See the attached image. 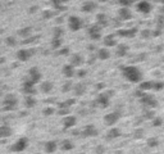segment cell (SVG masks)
<instances>
[{
  "label": "cell",
  "instance_id": "6da1fadb",
  "mask_svg": "<svg viewBox=\"0 0 164 154\" xmlns=\"http://www.w3.org/2000/svg\"><path fill=\"white\" fill-rule=\"evenodd\" d=\"M123 72H124V76L127 77L128 80L133 81V82L140 81L141 79H143V75H141V72L136 67H127V68H124Z\"/></svg>",
  "mask_w": 164,
  "mask_h": 154
},
{
  "label": "cell",
  "instance_id": "7a4b0ae2",
  "mask_svg": "<svg viewBox=\"0 0 164 154\" xmlns=\"http://www.w3.org/2000/svg\"><path fill=\"white\" fill-rule=\"evenodd\" d=\"M68 25H69L71 30L77 31L82 27V21H81V18L76 17V15H72V17H69V19H68Z\"/></svg>",
  "mask_w": 164,
  "mask_h": 154
},
{
  "label": "cell",
  "instance_id": "ffe728a7",
  "mask_svg": "<svg viewBox=\"0 0 164 154\" xmlns=\"http://www.w3.org/2000/svg\"><path fill=\"white\" fill-rule=\"evenodd\" d=\"M126 50H127V48L123 46V45H121V46H119V50H118V53H117V54H119V55H124Z\"/></svg>",
  "mask_w": 164,
  "mask_h": 154
},
{
  "label": "cell",
  "instance_id": "9c48e42d",
  "mask_svg": "<svg viewBox=\"0 0 164 154\" xmlns=\"http://www.w3.org/2000/svg\"><path fill=\"white\" fill-rule=\"evenodd\" d=\"M30 73H31V76H32V82H36V81H39L40 80V72L37 71L36 68H32L31 71H30Z\"/></svg>",
  "mask_w": 164,
  "mask_h": 154
},
{
  "label": "cell",
  "instance_id": "603a6c76",
  "mask_svg": "<svg viewBox=\"0 0 164 154\" xmlns=\"http://www.w3.org/2000/svg\"><path fill=\"white\" fill-rule=\"evenodd\" d=\"M30 31H31V28H26V30H21V32H19V34H21L22 36H28V35H30Z\"/></svg>",
  "mask_w": 164,
  "mask_h": 154
},
{
  "label": "cell",
  "instance_id": "7402d4cb",
  "mask_svg": "<svg viewBox=\"0 0 164 154\" xmlns=\"http://www.w3.org/2000/svg\"><path fill=\"white\" fill-rule=\"evenodd\" d=\"M54 32H55V34H54V36H55V38H59V36L62 35L63 30H62V28H55V30H54Z\"/></svg>",
  "mask_w": 164,
  "mask_h": 154
},
{
  "label": "cell",
  "instance_id": "83f0119b",
  "mask_svg": "<svg viewBox=\"0 0 164 154\" xmlns=\"http://www.w3.org/2000/svg\"><path fill=\"white\" fill-rule=\"evenodd\" d=\"M68 52H69V50H68V49H63V50L61 52V54H67Z\"/></svg>",
  "mask_w": 164,
  "mask_h": 154
},
{
  "label": "cell",
  "instance_id": "7c38bea8",
  "mask_svg": "<svg viewBox=\"0 0 164 154\" xmlns=\"http://www.w3.org/2000/svg\"><path fill=\"white\" fill-rule=\"evenodd\" d=\"M104 44L108 46H113V45H116V40H114L113 36H108V37H105V40H104Z\"/></svg>",
  "mask_w": 164,
  "mask_h": 154
},
{
  "label": "cell",
  "instance_id": "d4e9b609",
  "mask_svg": "<svg viewBox=\"0 0 164 154\" xmlns=\"http://www.w3.org/2000/svg\"><path fill=\"white\" fill-rule=\"evenodd\" d=\"M34 103H35V100L32 98H27V105L28 107H32L34 105Z\"/></svg>",
  "mask_w": 164,
  "mask_h": 154
},
{
  "label": "cell",
  "instance_id": "d6986e66",
  "mask_svg": "<svg viewBox=\"0 0 164 154\" xmlns=\"http://www.w3.org/2000/svg\"><path fill=\"white\" fill-rule=\"evenodd\" d=\"M84 89H85L84 85H77V86H76V92H77L78 95H81L82 92H84Z\"/></svg>",
  "mask_w": 164,
  "mask_h": 154
},
{
  "label": "cell",
  "instance_id": "5b68a950",
  "mask_svg": "<svg viewBox=\"0 0 164 154\" xmlns=\"http://www.w3.org/2000/svg\"><path fill=\"white\" fill-rule=\"evenodd\" d=\"M100 30H101V27L97 26V25L94 26V27H91V28H90V37L94 38V40L100 38Z\"/></svg>",
  "mask_w": 164,
  "mask_h": 154
},
{
  "label": "cell",
  "instance_id": "484cf974",
  "mask_svg": "<svg viewBox=\"0 0 164 154\" xmlns=\"http://www.w3.org/2000/svg\"><path fill=\"white\" fill-rule=\"evenodd\" d=\"M53 15V13H50V10H48V13H44V17H48V18H50Z\"/></svg>",
  "mask_w": 164,
  "mask_h": 154
},
{
  "label": "cell",
  "instance_id": "f1b7e54d",
  "mask_svg": "<svg viewBox=\"0 0 164 154\" xmlns=\"http://www.w3.org/2000/svg\"><path fill=\"white\" fill-rule=\"evenodd\" d=\"M99 2H101V3H105V2H108V0H99Z\"/></svg>",
  "mask_w": 164,
  "mask_h": 154
},
{
  "label": "cell",
  "instance_id": "cb8c5ba5",
  "mask_svg": "<svg viewBox=\"0 0 164 154\" xmlns=\"http://www.w3.org/2000/svg\"><path fill=\"white\" fill-rule=\"evenodd\" d=\"M53 46L54 48H59V46H61V40H59V38H55V40L53 41Z\"/></svg>",
  "mask_w": 164,
  "mask_h": 154
},
{
  "label": "cell",
  "instance_id": "8992f818",
  "mask_svg": "<svg viewBox=\"0 0 164 154\" xmlns=\"http://www.w3.org/2000/svg\"><path fill=\"white\" fill-rule=\"evenodd\" d=\"M136 31H137V28H131V30H121L118 31V34L121 36H126V37H132L136 35Z\"/></svg>",
  "mask_w": 164,
  "mask_h": 154
},
{
  "label": "cell",
  "instance_id": "e0dca14e",
  "mask_svg": "<svg viewBox=\"0 0 164 154\" xmlns=\"http://www.w3.org/2000/svg\"><path fill=\"white\" fill-rule=\"evenodd\" d=\"M74 121H76L74 117H68L67 119H65L64 123H65V126H67V127H69V126H72V125L74 123Z\"/></svg>",
  "mask_w": 164,
  "mask_h": 154
},
{
  "label": "cell",
  "instance_id": "277c9868",
  "mask_svg": "<svg viewBox=\"0 0 164 154\" xmlns=\"http://www.w3.org/2000/svg\"><path fill=\"white\" fill-rule=\"evenodd\" d=\"M137 9L143 13H149L151 10V5L149 4V2H140L137 4Z\"/></svg>",
  "mask_w": 164,
  "mask_h": 154
},
{
  "label": "cell",
  "instance_id": "4316f807",
  "mask_svg": "<svg viewBox=\"0 0 164 154\" xmlns=\"http://www.w3.org/2000/svg\"><path fill=\"white\" fill-rule=\"evenodd\" d=\"M53 148H54V144H53V142H50V144L48 145V149L49 150H53Z\"/></svg>",
  "mask_w": 164,
  "mask_h": 154
},
{
  "label": "cell",
  "instance_id": "4fadbf2b",
  "mask_svg": "<svg viewBox=\"0 0 164 154\" xmlns=\"http://www.w3.org/2000/svg\"><path fill=\"white\" fill-rule=\"evenodd\" d=\"M143 102L146 103V104H149V105H155V104H156V102L154 100V98H153V96H145V98H143Z\"/></svg>",
  "mask_w": 164,
  "mask_h": 154
},
{
  "label": "cell",
  "instance_id": "f546056e",
  "mask_svg": "<svg viewBox=\"0 0 164 154\" xmlns=\"http://www.w3.org/2000/svg\"><path fill=\"white\" fill-rule=\"evenodd\" d=\"M61 2H62V3H65V2H67V0H61Z\"/></svg>",
  "mask_w": 164,
  "mask_h": 154
},
{
  "label": "cell",
  "instance_id": "5bb4252c",
  "mask_svg": "<svg viewBox=\"0 0 164 154\" xmlns=\"http://www.w3.org/2000/svg\"><path fill=\"white\" fill-rule=\"evenodd\" d=\"M64 75L65 76H68V77H71L73 75V68H72V65H65L64 67Z\"/></svg>",
  "mask_w": 164,
  "mask_h": 154
},
{
  "label": "cell",
  "instance_id": "9a60e30c",
  "mask_svg": "<svg viewBox=\"0 0 164 154\" xmlns=\"http://www.w3.org/2000/svg\"><path fill=\"white\" fill-rule=\"evenodd\" d=\"M71 63H72L73 65H77V64H81L82 63V58L80 55H73L72 60H71Z\"/></svg>",
  "mask_w": 164,
  "mask_h": 154
},
{
  "label": "cell",
  "instance_id": "2e32d148",
  "mask_svg": "<svg viewBox=\"0 0 164 154\" xmlns=\"http://www.w3.org/2000/svg\"><path fill=\"white\" fill-rule=\"evenodd\" d=\"M141 89L143 90H147V89H151V87H154V84L153 82H144V84H141Z\"/></svg>",
  "mask_w": 164,
  "mask_h": 154
},
{
  "label": "cell",
  "instance_id": "52a82bcc",
  "mask_svg": "<svg viewBox=\"0 0 164 154\" xmlns=\"http://www.w3.org/2000/svg\"><path fill=\"white\" fill-rule=\"evenodd\" d=\"M17 55H18V58H19L21 60H27V59H28V58L32 55V53H31L30 50H19Z\"/></svg>",
  "mask_w": 164,
  "mask_h": 154
},
{
  "label": "cell",
  "instance_id": "ac0fdd59",
  "mask_svg": "<svg viewBox=\"0 0 164 154\" xmlns=\"http://www.w3.org/2000/svg\"><path fill=\"white\" fill-rule=\"evenodd\" d=\"M51 87H53V86H51L50 82H45V84L42 85V90H44V91H50Z\"/></svg>",
  "mask_w": 164,
  "mask_h": 154
},
{
  "label": "cell",
  "instance_id": "3957f363",
  "mask_svg": "<svg viewBox=\"0 0 164 154\" xmlns=\"http://www.w3.org/2000/svg\"><path fill=\"white\" fill-rule=\"evenodd\" d=\"M119 17L122 19H131L132 18V13L128 9V7H123L122 9H119Z\"/></svg>",
  "mask_w": 164,
  "mask_h": 154
},
{
  "label": "cell",
  "instance_id": "30bf717a",
  "mask_svg": "<svg viewBox=\"0 0 164 154\" xmlns=\"http://www.w3.org/2000/svg\"><path fill=\"white\" fill-rule=\"evenodd\" d=\"M117 119H118V116H117L116 113H110V114H108L107 117H105V121H107V123H109V125L114 123V122H116Z\"/></svg>",
  "mask_w": 164,
  "mask_h": 154
},
{
  "label": "cell",
  "instance_id": "ba28073f",
  "mask_svg": "<svg viewBox=\"0 0 164 154\" xmlns=\"http://www.w3.org/2000/svg\"><path fill=\"white\" fill-rule=\"evenodd\" d=\"M96 8V4L92 3V2H86L85 5H84V10L85 12H92Z\"/></svg>",
  "mask_w": 164,
  "mask_h": 154
},
{
  "label": "cell",
  "instance_id": "44dd1931",
  "mask_svg": "<svg viewBox=\"0 0 164 154\" xmlns=\"http://www.w3.org/2000/svg\"><path fill=\"white\" fill-rule=\"evenodd\" d=\"M7 42H8V45L13 46L14 44H15V37H8V38H7Z\"/></svg>",
  "mask_w": 164,
  "mask_h": 154
},
{
  "label": "cell",
  "instance_id": "8fae6325",
  "mask_svg": "<svg viewBox=\"0 0 164 154\" xmlns=\"http://www.w3.org/2000/svg\"><path fill=\"white\" fill-rule=\"evenodd\" d=\"M97 58H100V59L109 58V52L107 50V49H100V50L97 52Z\"/></svg>",
  "mask_w": 164,
  "mask_h": 154
}]
</instances>
